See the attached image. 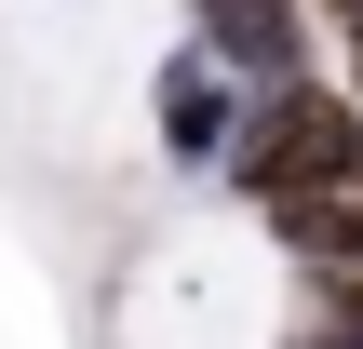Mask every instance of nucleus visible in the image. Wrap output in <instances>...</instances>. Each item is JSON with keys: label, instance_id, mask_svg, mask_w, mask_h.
<instances>
[{"label": "nucleus", "instance_id": "7ed1b4c3", "mask_svg": "<svg viewBox=\"0 0 363 349\" xmlns=\"http://www.w3.org/2000/svg\"><path fill=\"white\" fill-rule=\"evenodd\" d=\"M189 40H202L242 94L310 81V0H189Z\"/></svg>", "mask_w": 363, "mask_h": 349}, {"label": "nucleus", "instance_id": "f257e3e1", "mask_svg": "<svg viewBox=\"0 0 363 349\" xmlns=\"http://www.w3.org/2000/svg\"><path fill=\"white\" fill-rule=\"evenodd\" d=\"M216 175L242 188V215H256V229H283V215H310V202L363 188V94H337V81L242 94V135H229V161H216Z\"/></svg>", "mask_w": 363, "mask_h": 349}, {"label": "nucleus", "instance_id": "20e7f679", "mask_svg": "<svg viewBox=\"0 0 363 349\" xmlns=\"http://www.w3.org/2000/svg\"><path fill=\"white\" fill-rule=\"evenodd\" d=\"M296 349H363V269H296Z\"/></svg>", "mask_w": 363, "mask_h": 349}, {"label": "nucleus", "instance_id": "39448f33", "mask_svg": "<svg viewBox=\"0 0 363 349\" xmlns=\"http://www.w3.org/2000/svg\"><path fill=\"white\" fill-rule=\"evenodd\" d=\"M310 13H323V27H337V40L363 54V0H310Z\"/></svg>", "mask_w": 363, "mask_h": 349}, {"label": "nucleus", "instance_id": "f03ea898", "mask_svg": "<svg viewBox=\"0 0 363 349\" xmlns=\"http://www.w3.org/2000/svg\"><path fill=\"white\" fill-rule=\"evenodd\" d=\"M148 135H162V161L175 175H216L229 161V135H242V81L189 40V54H162V81H148Z\"/></svg>", "mask_w": 363, "mask_h": 349}]
</instances>
